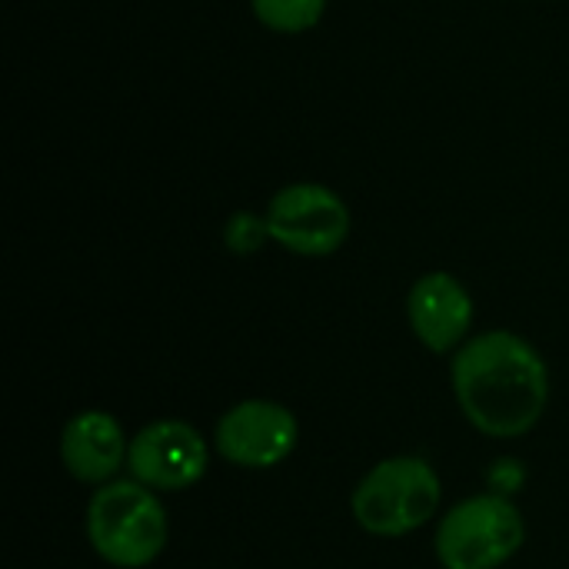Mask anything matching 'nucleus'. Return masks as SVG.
<instances>
[{
	"label": "nucleus",
	"mask_w": 569,
	"mask_h": 569,
	"mask_svg": "<svg viewBox=\"0 0 569 569\" xmlns=\"http://www.w3.org/2000/svg\"><path fill=\"white\" fill-rule=\"evenodd\" d=\"M450 387L470 427L490 440L527 437L550 403L547 360L513 330L470 337L453 353Z\"/></svg>",
	"instance_id": "obj_1"
},
{
	"label": "nucleus",
	"mask_w": 569,
	"mask_h": 569,
	"mask_svg": "<svg viewBox=\"0 0 569 569\" xmlns=\"http://www.w3.org/2000/svg\"><path fill=\"white\" fill-rule=\"evenodd\" d=\"M167 510L137 480H110L87 503V540L93 553L117 569L150 567L167 550Z\"/></svg>",
	"instance_id": "obj_2"
},
{
	"label": "nucleus",
	"mask_w": 569,
	"mask_h": 569,
	"mask_svg": "<svg viewBox=\"0 0 569 569\" xmlns=\"http://www.w3.org/2000/svg\"><path fill=\"white\" fill-rule=\"evenodd\" d=\"M443 483L423 457H387L353 490L350 510L370 537L397 540L427 527L440 510Z\"/></svg>",
	"instance_id": "obj_3"
},
{
	"label": "nucleus",
	"mask_w": 569,
	"mask_h": 569,
	"mask_svg": "<svg viewBox=\"0 0 569 569\" xmlns=\"http://www.w3.org/2000/svg\"><path fill=\"white\" fill-rule=\"evenodd\" d=\"M527 543V520L507 493H477L440 517L433 550L443 569H500Z\"/></svg>",
	"instance_id": "obj_4"
},
{
	"label": "nucleus",
	"mask_w": 569,
	"mask_h": 569,
	"mask_svg": "<svg viewBox=\"0 0 569 569\" xmlns=\"http://www.w3.org/2000/svg\"><path fill=\"white\" fill-rule=\"evenodd\" d=\"M263 217L270 227V243L297 257H333L353 227L347 200L327 183L313 180L280 187Z\"/></svg>",
	"instance_id": "obj_5"
},
{
	"label": "nucleus",
	"mask_w": 569,
	"mask_h": 569,
	"mask_svg": "<svg viewBox=\"0 0 569 569\" xmlns=\"http://www.w3.org/2000/svg\"><path fill=\"white\" fill-rule=\"evenodd\" d=\"M210 467L207 437L187 420H153L133 433L127 470L130 480L153 493H180L203 480Z\"/></svg>",
	"instance_id": "obj_6"
},
{
	"label": "nucleus",
	"mask_w": 569,
	"mask_h": 569,
	"mask_svg": "<svg viewBox=\"0 0 569 569\" xmlns=\"http://www.w3.org/2000/svg\"><path fill=\"white\" fill-rule=\"evenodd\" d=\"M300 440V423L290 407L263 397L233 403L213 430V450L243 470L280 467Z\"/></svg>",
	"instance_id": "obj_7"
},
{
	"label": "nucleus",
	"mask_w": 569,
	"mask_h": 569,
	"mask_svg": "<svg viewBox=\"0 0 569 569\" xmlns=\"http://www.w3.org/2000/svg\"><path fill=\"white\" fill-rule=\"evenodd\" d=\"M407 320L430 353H457L473 330V297L450 270H430L407 293Z\"/></svg>",
	"instance_id": "obj_8"
},
{
	"label": "nucleus",
	"mask_w": 569,
	"mask_h": 569,
	"mask_svg": "<svg viewBox=\"0 0 569 569\" xmlns=\"http://www.w3.org/2000/svg\"><path fill=\"white\" fill-rule=\"evenodd\" d=\"M127 453L130 440L107 410H80L60 430V463L80 483H110L127 467Z\"/></svg>",
	"instance_id": "obj_9"
},
{
	"label": "nucleus",
	"mask_w": 569,
	"mask_h": 569,
	"mask_svg": "<svg viewBox=\"0 0 569 569\" xmlns=\"http://www.w3.org/2000/svg\"><path fill=\"white\" fill-rule=\"evenodd\" d=\"M257 23L280 37H300L320 27L327 0H250Z\"/></svg>",
	"instance_id": "obj_10"
},
{
	"label": "nucleus",
	"mask_w": 569,
	"mask_h": 569,
	"mask_svg": "<svg viewBox=\"0 0 569 569\" xmlns=\"http://www.w3.org/2000/svg\"><path fill=\"white\" fill-rule=\"evenodd\" d=\"M267 240H270V227L263 213L237 210L223 223V243L233 257H253L257 250H263Z\"/></svg>",
	"instance_id": "obj_11"
}]
</instances>
